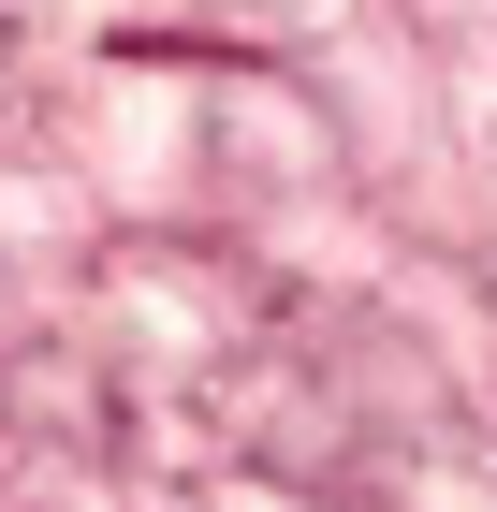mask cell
I'll use <instances>...</instances> for the list:
<instances>
[{
    "label": "cell",
    "instance_id": "6da1fadb",
    "mask_svg": "<svg viewBox=\"0 0 497 512\" xmlns=\"http://www.w3.org/2000/svg\"><path fill=\"white\" fill-rule=\"evenodd\" d=\"M468 132H483V161H497V59L468 74Z\"/></svg>",
    "mask_w": 497,
    "mask_h": 512
}]
</instances>
